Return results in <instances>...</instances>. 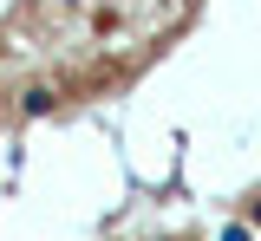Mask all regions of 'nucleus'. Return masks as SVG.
Listing matches in <instances>:
<instances>
[{
	"label": "nucleus",
	"instance_id": "1",
	"mask_svg": "<svg viewBox=\"0 0 261 241\" xmlns=\"http://www.w3.org/2000/svg\"><path fill=\"white\" fill-rule=\"evenodd\" d=\"M53 104H59V92H53V85H33L27 98H20V111H27V117H46Z\"/></svg>",
	"mask_w": 261,
	"mask_h": 241
},
{
	"label": "nucleus",
	"instance_id": "2",
	"mask_svg": "<svg viewBox=\"0 0 261 241\" xmlns=\"http://www.w3.org/2000/svg\"><path fill=\"white\" fill-rule=\"evenodd\" d=\"M222 241H255V228H248V222H228V228H222Z\"/></svg>",
	"mask_w": 261,
	"mask_h": 241
},
{
	"label": "nucleus",
	"instance_id": "3",
	"mask_svg": "<svg viewBox=\"0 0 261 241\" xmlns=\"http://www.w3.org/2000/svg\"><path fill=\"white\" fill-rule=\"evenodd\" d=\"M59 7H85V0H59Z\"/></svg>",
	"mask_w": 261,
	"mask_h": 241
},
{
	"label": "nucleus",
	"instance_id": "4",
	"mask_svg": "<svg viewBox=\"0 0 261 241\" xmlns=\"http://www.w3.org/2000/svg\"><path fill=\"white\" fill-rule=\"evenodd\" d=\"M255 228H261V202H255Z\"/></svg>",
	"mask_w": 261,
	"mask_h": 241
}]
</instances>
